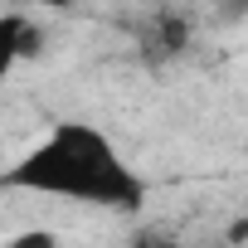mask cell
I'll use <instances>...</instances> for the list:
<instances>
[{
    "mask_svg": "<svg viewBox=\"0 0 248 248\" xmlns=\"http://www.w3.org/2000/svg\"><path fill=\"white\" fill-rule=\"evenodd\" d=\"M5 185L97 209H141L146 200V180L122 161V151L93 122H59L34 151H25L5 170Z\"/></svg>",
    "mask_w": 248,
    "mask_h": 248,
    "instance_id": "6da1fadb",
    "label": "cell"
},
{
    "mask_svg": "<svg viewBox=\"0 0 248 248\" xmlns=\"http://www.w3.org/2000/svg\"><path fill=\"white\" fill-rule=\"evenodd\" d=\"M30 54H39V25H30L20 10L0 15V83H5V73L20 59H30Z\"/></svg>",
    "mask_w": 248,
    "mask_h": 248,
    "instance_id": "7a4b0ae2",
    "label": "cell"
},
{
    "mask_svg": "<svg viewBox=\"0 0 248 248\" xmlns=\"http://www.w3.org/2000/svg\"><path fill=\"white\" fill-rule=\"evenodd\" d=\"M5 248H59V238H54L49 229H25V233H15Z\"/></svg>",
    "mask_w": 248,
    "mask_h": 248,
    "instance_id": "3957f363",
    "label": "cell"
},
{
    "mask_svg": "<svg viewBox=\"0 0 248 248\" xmlns=\"http://www.w3.org/2000/svg\"><path fill=\"white\" fill-rule=\"evenodd\" d=\"M10 5H39V10H68L73 0H10Z\"/></svg>",
    "mask_w": 248,
    "mask_h": 248,
    "instance_id": "277c9868",
    "label": "cell"
},
{
    "mask_svg": "<svg viewBox=\"0 0 248 248\" xmlns=\"http://www.w3.org/2000/svg\"><path fill=\"white\" fill-rule=\"evenodd\" d=\"M132 248H175V243H166V238H141V243H132Z\"/></svg>",
    "mask_w": 248,
    "mask_h": 248,
    "instance_id": "5b68a950",
    "label": "cell"
}]
</instances>
